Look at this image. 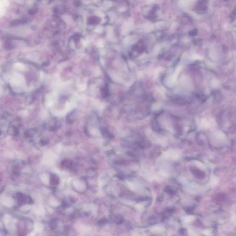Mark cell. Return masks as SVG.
Listing matches in <instances>:
<instances>
[{
	"label": "cell",
	"instance_id": "obj_1",
	"mask_svg": "<svg viewBox=\"0 0 236 236\" xmlns=\"http://www.w3.org/2000/svg\"><path fill=\"white\" fill-rule=\"evenodd\" d=\"M194 217L193 216H186L184 220H185V222L189 223V222L193 221L194 220Z\"/></svg>",
	"mask_w": 236,
	"mask_h": 236
},
{
	"label": "cell",
	"instance_id": "obj_2",
	"mask_svg": "<svg viewBox=\"0 0 236 236\" xmlns=\"http://www.w3.org/2000/svg\"><path fill=\"white\" fill-rule=\"evenodd\" d=\"M152 230H153V231L156 232H163V228H161V227H155L152 229Z\"/></svg>",
	"mask_w": 236,
	"mask_h": 236
},
{
	"label": "cell",
	"instance_id": "obj_3",
	"mask_svg": "<svg viewBox=\"0 0 236 236\" xmlns=\"http://www.w3.org/2000/svg\"><path fill=\"white\" fill-rule=\"evenodd\" d=\"M135 208L138 210L142 211L143 210V207L141 204H138L135 206Z\"/></svg>",
	"mask_w": 236,
	"mask_h": 236
},
{
	"label": "cell",
	"instance_id": "obj_4",
	"mask_svg": "<svg viewBox=\"0 0 236 236\" xmlns=\"http://www.w3.org/2000/svg\"><path fill=\"white\" fill-rule=\"evenodd\" d=\"M203 233L206 236H210L211 235V232L210 230H205L203 231Z\"/></svg>",
	"mask_w": 236,
	"mask_h": 236
}]
</instances>
